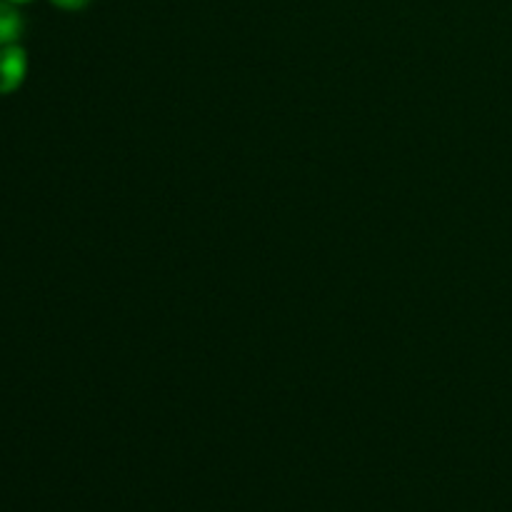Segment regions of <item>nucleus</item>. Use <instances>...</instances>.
<instances>
[{
	"label": "nucleus",
	"mask_w": 512,
	"mask_h": 512,
	"mask_svg": "<svg viewBox=\"0 0 512 512\" xmlns=\"http://www.w3.org/2000/svg\"><path fill=\"white\" fill-rule=\"evenodd\" d=\"M28 58L20 45H5L0 48V95H8L18 90L25 80Z\"/></svg>",
	"instance_id": "1"
},
{
	"label": "nucleus",
	"mask_w": 512,
	"mask_h": 512,
	"mask_svg": "<svg viewBox=\"0 0 512 512\" xmlns=\"http://www.w3.org/2000/svg\"><path fill=\"white\" fill-rule=\"evenodd\" d=\"M23 33V18L10 0H0V48L13 45Z\"/></svg>",
	"instance_id": "2"
},
{
	"label": "nucleus",
	"mask_w": 512,
	"mask_h": 512,
	"mask_svg": "<svg viewBox=\"0 0 512 512\" xmlns=\"http://www.w3.org/2000/svg\"><path fill=\"white\" fill-rule=\"evenodd\" d=\"M10 3H28V0H10Z\"/></svg>",
	"instance_id": "4"
},
{
	"label": "nucleus",
	"mask_w": 512,
	"mask_h": 512,
	"mask_svg": "<svg viewBox=\"0 0 512 512\" xmlns=\"http://www.w3.org/2000/svg\"><path fill=\"white\" fill-rule=\"evenodd\" d=\"M53 5H58L60 10H83L90 0H50Z\"/></svg>",
	"instance_id": "3"
}]
</instances>
